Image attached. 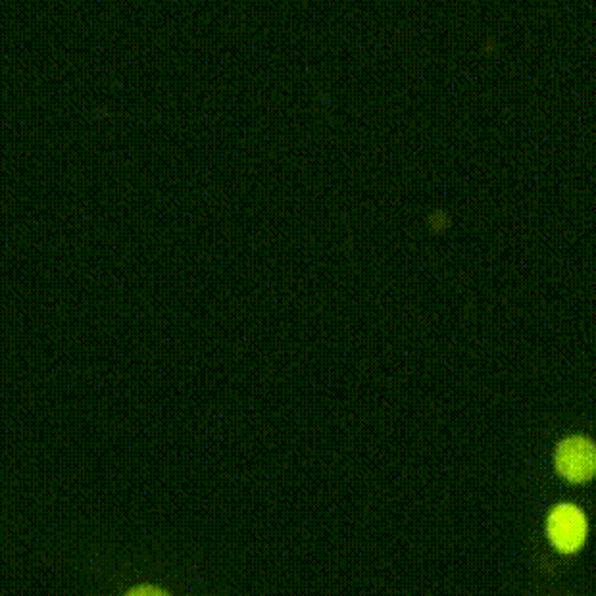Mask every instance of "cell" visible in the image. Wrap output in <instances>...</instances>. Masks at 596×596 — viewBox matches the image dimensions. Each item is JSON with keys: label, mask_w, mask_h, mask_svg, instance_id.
<instances>
[{"label": "cell", "mask_w": 596, "mask_h": 596, "mask_svg": "<svg viewBox=\"0 0 596 596\" xmlns=\"http://www.w3.org/2000/svg\"><path fill=\"white\" fill-rule=\"evenodd\" d=\"M547 529H549L550 541L558 550L575 552L585 541L587 522L580 509H575L572 504H562L552 510Z\"/></svg>", "instance_id": "1"}, {"label": "cell", "mask_w": 596, "mask_h": 596, "mask_svg": "<svg viewBox=\"0 0 596 596\" xmlns=\"http://www.w3.org/2000/svg\"><path fill=\"white\" fill-rule=\"evenodd\" d=\"M557 468L565 479H570L573 483L587 481L595 476V445L588 439H565L564 443L558 446Z\"/></svg>", "instance_id": "2"}, {"label": "cell", "mask_w": 596, "mask_h": 596, "mask_svg": "<svg viewBox=\"0 0 596 596\" xmlns=\"http://www.w3.org/2000/svg\"><path fill=\"white\" fill-rule=\"evenodd\" d=\"M126 596H170L167 593H164L162 588L159 587H149V585H143V587L133 588L129 591Z\"/></svg>", "instance_id": "3"}]
</instances>
